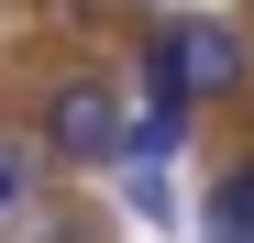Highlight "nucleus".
I'll use <instances>...</instances> for the list:
<instances>
[{"mask_svg": "<svg viewBox=\"0 0 254 243\" xmlns=\"http://www.w3.org/2000/svg\"><path fill=\"white\" fill-rule=\"evenodd\" d=\"M0 243H100V221L77 210V199H22V210L0 221Z\"/></svg>", "mask_w": 254, "mask_h": 243, "instance_id": "obj_4", "label": "nucleus"}, {"mask_svg": "<svg viewBox=\"0 0 254 243\" xmlns=\"http://www.w3.org/2000/svg\"><path fill=\"white\" fill-rule=\"evenodd\" d=\"M22 199H33V144H22V133H0V221H11Z\"/></svg>", "mask_w": 254, "mask_h": 243, "instance_id": "obj_6", "label": "nucleus"}, {"mask_svg": "<svg viewBox=\"0 0 254 243\" xmlns=\"http://www.w3.org/2000/svg\"><path fill=\"white\" fill-rule=\"evenodd\" d=\"M199 243H254V155H232L199 199Z\"/></svg>", "mask_w": 254, "mask_h": 243, "instance_id": "obj_3", "label": "nucleus"}, {"mask_svg": "<svg viewBox=\"0 0 254 243\" xmlns=\"http://www.w3.org/2000/svg\"><path fill=\"white\" fill-rule=\"evenodd\" d=\"M122 210H133L144 232H177V188H166V166H122Z\"/></svg>", "mask_w": 254, "mask_h": 243, "instance_id": "obj_5", "label": "nucleus"}, {"mask_svg": "<svg viewBox=\"0 0 254 243\" xmlns=\"http://www.w3.org/2000/svg\"><path fill=\"white\" fill-rule=\"evenodd\" d=\"M122 89L111 77H56L45 111H33V144L56 155V166H122Z\"/></svg>", "mask_w": 254, "mask_h": 243, "instance_id": "obj_2", "label": "nucleus"}, {"mask_svg": "<svg viewBox=\"0 0 254 243\" xmlns=\"http://www.w3.org/2000/svg\"><path fill=\"white\" fill-rule=\"evenodd\" d=\"M243 77H254V45L232 22H210V11H166L144 33V100L155 111H199V100H243Z\"/></svg>", "mask_w": 254, "mask_h": 243, "instance_id": "obj_1", "label": "nucleus"}]
</instances>
